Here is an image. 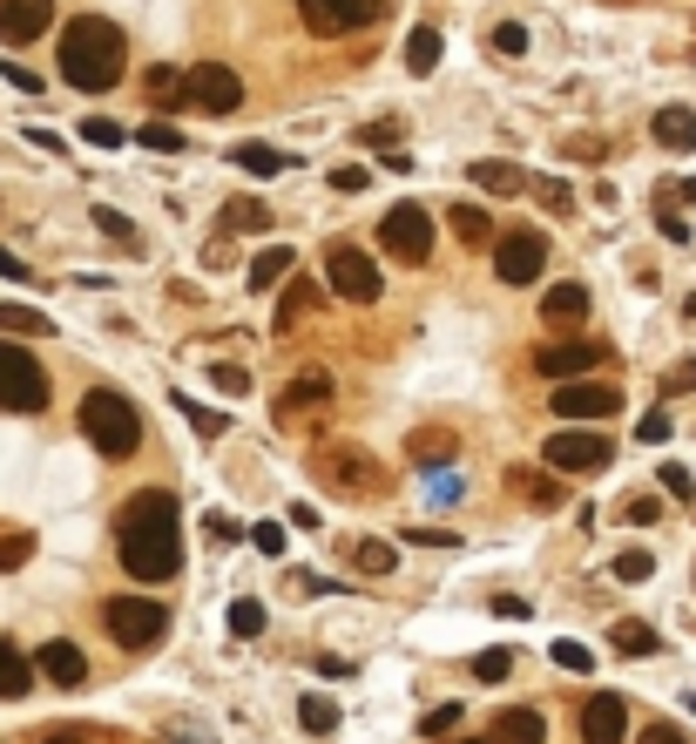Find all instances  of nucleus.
<instances>
[{"instance_id": "f257e3e1", "label": "nucleus", "mask_w": 696, "mask_h": 744, "mask_svg": "<svg viewBox=\"0 0 696 744\" xmlns=\"http://www.w3.org/2000/svg\"><path fill=\"white\" fill-rule=\"evenodd\" d=\"M115 548H123V569L136 582H170L183 569V528H176V494L142 488L123 522H115Z\"/></svg>"}, {"instance_id": "f03ea898", "label": "nucleus", "mask_w": 696, "mask_h": 744, "mask_svg": "<svg viewBox=\"0 0 696 744\" xmlns=\"http://www.w3.org/2000/svg\"><path fill=\"white\" fill-rule=\"evenodd\" d=\"M123 27L102 21V14H82V21H68L61 27V82L68 89H82V95H108L115 82H123Z\"/></svg>"}, {"instance_id": "7ed1b4c3", "label": "nucleus", "mask_w": 696, "mask_h": 744, "mask_svg": "<svg viewBox=\"0 0 696 744\" xmlns=\"http://www.w3.org/2000/svg\"><path fill=\"white\" fill-rule=\"evenodd\" d=\"M312 474L332 494H352V501H379L385 494V467H379V454H366V440H318Z\"/></svg>"}, {"instance_id": "20e7f679", "label": "nucleus", "mask_w": 696, "mask_h": 744, "mask_svg": "<svg viewBox=\"0 0 696 744\" xmlns=\"http://www.w3.org/2000/svg\"><path fill=\"white\" fill-rule=\"evenodd\" d=\"M82 434L95 440L102 460H129L136 440H142V413L123 400V393H108V386H95V393L82 400Z\"/></svg>"}, {"instance_id": "39448f33", "label": "nucleus", "mask_w": 696, "mask_h": 744, "mask_svg": "<svg viewBox=\"0 0 696 744\" xmlns=\"http://www.w3.org/2000/svg\"><path fill=\"white\" fill-rule=\"evenodd\" d=\"M48 407V373L34 352H21L14 339H0V413H42Z\"/></svg>"}, {"instance_id": "423d86ee", "label": "nucleus", "mask_w": 696, "mask_h": 744, "mask_svg": "<svg viewBox=\"0 0 696 744\" xmlns=\"http://www.w3.org/2000/svg\"><path fill=\"white\" fill-rule=\"evenodd\" d=\"M541 454H548V467H555V474H602V467L615 460V440L608 434H595V426H561V434H548V447H541Z\"/></svg>"}, {"instance_id": "0eeeda50", "label": "nucleus", "mask_w": 696, "mask_h": 744, "mask_svg": "<svg viewBox=\"0 0 696 744\" xmlns=\"http://www.w3.org/2000/svg\"><path fill=\"white\" fill-rule=\"evenodd\" d=\"M379 244L393 251L399 264H427L433 257V210L427 204H393L379 224Z\"/></svg>"}, {"instance_id": "6e6552de", "label": "nucleus", "mask_w": 696, "mask_h": 744, "mask_svg": "<svg viewBox=\"0 0 696 744\" xmlns=\"http://www.w3.org/2000/svg\"><path fill=\"white\" fill-rule=\"evenodd\" d=\"M325 278H332V291L345 298V305H372L379 291H385V278H379V264L359 251V244H325Z\"/></svg>"}, {"instance_id": "1a4fd4ad", "label": "nucleus", "mask_w": 696, "mask_h": 744, "mask_svg": "<svg viewBox=\"0 0 696 744\" xmlns=\"http://www.w3.org/2000/svg\"><path fill=\"white\" fill-rule=\"evenodd\" d=\"M548 407H555L561 420H575V426H602V420L623 413V393H615V386H595V379L582 373V379H555Z\"/></svg>"}, {"instance_id": "9d476101", "label": "nucleus", "mask_w": 696, "mask_h": 744, "mask_svg": "<svg viewBox=\"0 0 696 744\" xmlns=\"http://www.w3.org/2000/svg\"><path fill=\"white\" fill-rule=\"evenodd\" d=\"M102 616H108V637L123 643V650H149V643L170 630V609L149 603V596H115Z\"/></svg>"}, {"instance_id": "9b49d317", "label": "nucleus", "mask_w": 696, "mask_h": 744, "mask_svg": "<svg viewBox=\"0 0 696 744\" xmlns=\"http://www.w3.org/2000/svg\"><path fill=\"white\" fill-rule=\"evenodd\" d=\"M385 14V0H298V21L318 34V42H338V34H359Z\"/></svg>"}, {"instance_id": "f8f14e48", "label": "nucleus", "mask_w": 696, "mask_h": 744, "mask_svg": "<svg viewBox=\"0 0 696 744\" xmlns=\"http://www.w3.org/2000/svg\"><path fill=\"white\" fill-rule=\"evenodd\" d=\"M183 89H189V102H197V108H210V115L244 108V75L230 68V61H197V68L183 75Z\"/></svg>"}, {"instance_id": "ddd939ff", "label": "nucleus", "mask_w": 696, "mask_h": 744, "mask_svg": "<svg viewBox=\"0 0 696 744\" xmlns=\"http://www.w3.org/2000/svg\"><path fill=\"white\" fill-rule=\"evenodd\" d=\"M541 264H548V238H541V230H508V238H494V271H500V285L541 278Z\"/></svg>"}, {"instance_id": "4468645a", "label": "nucleus", "mask_w": 696, "mask_h": 744, "mask_svg": "<svg viewBox=\"0 0 696 744\" xmlns=\"http://www.w3.org/2000/svg\"><path fill=\"white\" fill-rule=\"evenodd\" d=\"M595 366H602V345L595 339H548V345L534 352V373L541 379H582Z\"/></svg>"}, {"instance_id": "2eb2a0df", "label": "nucleus", "mask_w": 696, "mask_h": 744, "mask_svg": "<svg viewBox=\"0 0 696 744\" xmlns=\"http://www.w3.org/2000/svg\"><path fill=\"white\" fill-rule=\"evenodd\" d=\"M575 724H582V744H623L629 737V703L615 690H602V697L582 703V718H575Z\"/></svg>"}, {"instance_id": "dca6fc26", "label": "nucleus", "mask_w": 696, "mask_h": 744, "mask_svg": "<svg viewBox=\"0 0 696 744\" xmlns=\"http://www.w3.org/2000/svg\"><path fill=\"white\" fill-rule=\"evenodd\" d=\"M318 407H332V373H318V366L291 373L285 400H278V420H304V413H318Z\"/></svg>"}, {"instance_id": "f3484780", "label": "nucleus", "mask_w": 696, "mask_h": 744, "mask_svg": "<svg viewBox=\"0 0 696 744\" xmlns=\"http://www.w3.org/2000/svg\"><path fill=\"white\" fill-rule=\"evenodd\" d=\"M48 21H55V0H0V42H8V48L34 42Z\"/></svg>"}, {"instance_id": "a211bd4d", "label": "nucleus", "mask_w": 696, "mask_h": 744, "mask_svg": "<svg viewBox=\"0 0 696 744\" xmlns=\"http://www.w3.org/2000/svg\"><path fill=\"white\" fill-rule=\"evenodd\" d=\"M541 319L548 325H582L589 319V285H548L541 291Z\"/></svg>"}, {"instance_id": "6ab92c4d", "label": "nucleus", "mask_w": 696, "mask_h": 744, "mask_svg": "<svg viewBox=\"0 0 696 744\" xmlns=\"http://www.w3.org/2000/svg\"><path fill=\"white\" fill-rule=\"evenodd\" d=\"M42 677L61 684V690H74V684H89V656L74 650V643H48L42 650Z\"/></svg>"}, {"instance_id": "aec40b11", "label": "nucleus", "mask_w": 696, "mask_h": 744, "mask_svg": "<svg viewBox=\"0 0 696 744\" xmlns=\"http://www.w3.org/2000/svg\"><path fill=\"white\" fill-rule=\"evenodd\" d=\"M508 494L527 501V507H541V515H548V507H561V481H555V474H527V467H508Z\"/></svg>"}, {"instance_id": "412c9836", "label": "nucleus", "mask_w": 696, "mask_h": 744, "mask_svg": "<svg viewBox=\"0 0 696 744\" xmlns=\"http://www.w3.org/2000/svg\"><path fill=\"white\" fill-rule=\"evenodd\" d=\"M541 737H548V718L541 711H500L494 731H487V744H541Z\"/></svg>"}, {"instance_id": "4be33fe9", "label": "nucleus", "mask_w": 696, "mask_h": 744, "mask_svg": "<svg viewBox=\"0 0 696 744\" xmlns=\"http://www.w3.org/2000/svg\"><path fill=\"white\" fill-rule=\"evenodd\" d=\"M406 454H413V467H446L460 454V440L446 434V426H419V434L406 440Z\"/></svg>"}, {"instance_id": "5701e85b", "label": "nucleus", "mask_w": 696, "mask_h": 744, "mask_svg": "<svg viewBox=\"0 0 696 744\" xmlns=\"http://www.w3.org/2000/svg\"><path fill=\"white\" fill-rule=\"evenodd\" d=\"M446 224H453V238L467 244V251H480V244H494V217L480 210V204H453L446 210Z\"/></svg>"}, {"instance_id": "b1692460", "label": "nucleus", "mask_w": 696, "mask_h": 744, "mask_svg": "<svg viewBox=\"0 0 696 744\" xmlns=\"http://www.w3.org/2000/svg\"><path fill=\"white\" fill-rule=\"evenodd\" d=\"M291 264H298V251H291V244H264V251L251 257V278H244V285H251V291H270Z\"/></svg>"}, {"instance_id": "393cba45", "label": "nucleus", "mask_w": 696, "mask_h": 744, "mask_svg": "<svg viewBox=\"0 0 696 744\" xmlns=\"http://www.w3.org/2000/svg\"><path fill=\"white\" fill-rule=\"evenodd\" d=\"M474 183L487 190V197H521V190H527V176H521L514 163H500V156H487V163H474Z\"/></svg>"}, {"instance_id": "a878e982", "label": "nucleus", "mask_w": 696, "mask_h": 744, "mask_svg": "<svg viewBox=\"0 0 696 744\" xmlns=\"http://www.w3.org/2000/svg\"><path fill=\"white\" fill-rule=\"evenodd\" d=\"M352 569H359V575H393V569H399V548L379 541V535H359V541H352Z\"/></svg>"}, {"instance_id": "bb28decb", "label": "nucleus", "mask_w": 696, "mask_h": 744, "mask_svg": "<svg viewBox=\"0 0 696 744\" xmlns=\"http://www.w3.org/2000/svg\"><path fill=\"white\" fill-rule=\"evenodd\" d=\"M656 142L663 149H696V123H689V108H656Z\"/></svg>"}, {"instance_id": "cd10ccee", "label": "nucleus", "mask_w": 696, "mask_h": 744, "mask_svg": "<svg viewBox=\"0 0 696 744\" xmlns=\"http://www.w3.org/2000/svg\"><path fill=\"white\" fill-rule=\"evenodd\" d=\"M230 163L251 170V176H278V170H291V156H278L270 142H237V149H230Z\"/></svg>"}, {"instance_id": "c85d7f7f", "label": "nucleus", "mask_w": 696, "mask_h": 744, "mask_svg": "<svg viewBox=\"0 0 696 744\" xmlns=\"http://www.w3.org/2000/svg\"><path fill=\"white\" fill-rule=\"evenodd\" d=\"M27 690H34V663L14 643H0V697H27Z\"/></svg>"}, {"instance_id": "c756f323", "label": "nucleus", "mask_w": 696, "mask_h": 744, "mask_svg": "<svg viewBox=\"0 0 696 744\" xmlns=\"http://www.w3.org/2000/svg\"><path fill=\"white\" fill-rule=\"evenodd\" d=\"M312 305H318V285H312V278H298V285L278 298V319H270V332H291V325H298Z\"/></svg>"}, {"instance_id": "7c9ffc66", "label": "nucleus", "mask_w": 696, "mask_h": 744, "mask_svg": "<svg viewBox=\"0 0 696 744\" xmlns=\"http://www.w3.org/2000/svg\"><path fill=\"white\" fill-rule=\"evenodd\" d=\"M406 68L413 75H433L440 68V27H413L406 34Z\"/></svg>"}, {"instance_id": "2f4dec72", "label": "nucleus", "mask_w": 696, "mask_h": 744, "mask_svg": "<svg viewBox=\"0 0 696 744\" xmlns=\"http://www.w3.org/2000/svg\"><path fill=\"white\" fill-rule=\"evenodd\" d=\"M608 643L623 650V656H656V643H663V637H656L649 622H615V630H608Z\"/></svg>"}, {"instance_id": "473e14b6", "label": "nucleus", "mask_w": 696, "mask_h": 744, "mask_svg": "<svg viewBox=\"0 0 696 744\" xmlns=\"http://www.w3.org/2000/svg\"><path fill=\"white\" fill-rule=\"evenodd\" d=\"M223 230H270V210L257 197H230L223 204Z\"/></svg>"}, {"instance_id": "72a5a7b5", "label": "nucleus", "mask_w": 696, "mask_h": 744, "mask_svg": "<svg viewBox=\"0 0 696 744\" xmlns=\"http://www.w3.org/2000/svg\"><path fill=\"white\" fill-rule=\"evenodd\" d=\"M0 332H21V339H42V332H55L42 311H27V305H0Z\"/></svg>"}, {"instance_id": "f704fd0d", "label": "nucleus", "mask_w": 696, "mask_h": 744, "mask_svg": "<svg viewBox=\"0 0 696 744\" xmlns=\"http://www.w3.org/2000/svg\"><path fill=\"white\" fill-rule=\"evenodd\" d=\"M149 102H163V108L189 102V89H183V75H176V68H149Z\"/></svg>"}, {"instance_id": "c9c22d12", "label": "nucleus", "mask_w": 696, "mask_h": 744, "mask_svg": "<svg viewBox=\"0 0 696 744\" xmlns=\"http://www.w3.org/2000/svg\"><path fill=\"white\" fill-rule=\"evenodd\" d=\"M508 671H514V650H480L474 656V677L480 684H508Z\"/></svg>"}, {"instance_id": "e433bc0d", "label": "nucleus", "mask_w": 696, "mask_h": 744, "mask_svg": "<svg viewBox=\"0 0 696 744\" xmlns=\"http://www.w3.org/2000/svg\"><path fill=\"white\" fill-rule=\"evenodd\" d=\"M298 724H304V731H332V724H338V703H332V697H304V703H298Z\"/></svg>"}, {"instance_id": "4c0bfd02", "label": "nucleus", "mask_w": 696, "mask_h": 744, "mask_svg": "<svg viewBox=\"0 0 696 744\" xmlns=\"http://www.w3.org/2000/svg\"><path fill=\"white\" fill-rule=\"evenodd\" d=\"M534 197H541V204H548L555 217H568V210H575V190H568L561 176H534Z\"/></svg>"}, {"instance_id": "58836bf2", "label": "nucleus", "mask_w": 696, "mask_h": 744, "mask_svg": "<svg viewBox=\"0 0 696 744\" xmlns=\"http://www.w3.org/2000/svg\"><path fill=\"white\" fill-rule=\"evenodd\" d=\"M142 149L176 156V149H183V129H176V123H142Z\"/></svg>"}, {"instance_id": "ea45409f", "label": "nucleus", "mask_w": 696, "mask_h": 744, "mask_svg": "<svg viewBox=\"0 0 696 744\" xmlns=\"http://www.w3.org/2000/svg\"><path fill=\"white\" fill-rule=\"evenodd\" d=\"M615 575H623V582H649L656 556H649V548H629V556H615Z\"/></svg>"}, {"instance_id": "a19ab883", "label": "nucleus", "mask_w": 696, "mask_h": 744, "mask_svg": "<svg viewBox=\"0 0 696 744\" xmlns=\"http://www.w3.org/2000/svg\"><path fill=\"white\" fill-rule=\"evenodd\" d=\"M264 630V603H230V637H257Z\"/></svg>"}, {"instance_id": "79ce46f5", "label": "nucleus", "mask_w": 696, "mask_h": 744, "mask_svg": "<svg viewBox=\"0 0 696 744\" xmlns=\"http://www.w3.org/2000/svg\"><path fill=\"white\" fill-rule=\"evenodd\" d=\"M548 656L561 663V671H595V656H589V643H575V637H561V643H555Z\"/></svg>"}, {"instance_id": "37998d69", "label": "nucleus", "mask_w": 696, "mask_h": 744, "mask_svg": "<svg viewBox=\"0 0 696 744\" xmlns=\"http://www.w3.org/2000/svg\"><path fill=\"white\" fill-rule=\"evenodd\" d=\"M176 407H183V420H189V426H197V434H210V440H217V434H223V426H230L223 413H210V407H197V400H176Z\"/></svg>"}, {"instance_id": "c03bdc74", "label": "nucleus", "mask_w": 696, "mask_h": 744, "mask_svg": "<svg viewBox=\"0 0 696 744\" xmlns=\"http://www.w3.org/2000/svg\"><path fill=\"white\" fill-rule=\"evenodd\" d=\"M656 481H663V488H670L676 501H689V494H696V474H689L683 460H663V474H656Z\"/></svg>"}, {"instance_id": "a18cd8bd", "label": "nucleus", "mask_w": 696, "mask_h": 744, "mask_svg": "<svg viewBox=\"0 0 696 744\" xmlns=\"http://www.w3.org/2000/svg\"><path fill=\"white\" fill-rule=\"evenodd\" d=\"M494 48H500V55H527V27H521V21H500V27H494Z\"/></svg>"}, {"instance_id": "49530a36", "label": "nucleus", "mask_w": 696, "mask_h": 744, "mask_svg": "<svg viewBox=\"0 0 696 744\" xmlns=\"http://www.w3.org/2000/svg\"><path fill=\"white\" fill-rule=\"evenodd\" d=\"M656 515H663V507H656L649 494H629V501H623V522H629V528H649Z\"/></svg>"}, {"instance_id": "de8ad7c7", "label": "nucleus", "mask_w": 696, "mask_h": 744, "mask_svg": "<svg viewBox=\"0 0 696 744\" xmlns=\"http://www.w3.org/2000/svg\"><path fill=\"white\" fill-rule=\"evenodd\" d=\"M82 142H95V149H123V129H115V123H95V115H89V123H82Z\"/></svg>"}, {"instance_id": "09e8293b", "label": "nucleus", "mask_w": 696, "mask_h": 744, "mask_svg": "<svg viewBox=\"0 0 696 744\" xmlns=\"http://www.w3.org/2000/svg\"><path fill=\"white\" fill-rule=\"evenodd\" d=\"M251 541H257V556H285V528H278V522H257Z\"/></svg>"}, {"instance_id": "8fccbe9b", "label": "nucleus", "mask_w": 696, "mask_h": 744, "mask_svg": "<svg viewBox=\"0 0 696 744\" xmlns=\"http://www.w3.org/2000/svg\"><path fill=\"white\" fill-rule=\"evenodd\" d=\"M95 224L108 230V238H115V244H129V238H136V230H129V217H123V210H108V204L95 210Z\"/></svg>"}, {"instance_id": "3c124183", "label": "nucleus", "mask_w": 696, "mask_h": 744, "mask_svg": "<svg viewBox=\"0 0 696 744\" xmlns=\"http://www.w3.org/2000/svg\"><path fill=\"white\" fill-rule=\"evenodd\" d=\"M27 548H34L27 535H0V569H21V562H27Z\"/></svg>"}, {"instance_id": "603ef678", "label": "nucleus", "mask_w": 696, "mask_h": 744, "mask_svg": "<svg viewBox=\"0 0 696 744\" xmlns=\"http://www.w3.org/2000/svg\"><path fill=\"white\" fill-rule=\"evenodd\" d=\"M359 142H366V149H399V123H372Z\"/></svg>"}, {"instance_id": "864d4df0", "label": "nucleus", "mask_w": 696, "mask_h": 744, "mask_svg": "<svg viewBox=\"0 0 696 744\" xmlns=\"http://www.w3.org/2000/svg\"><path fill=\"white\" fill-rule=\"evenodd\" d=\"M453 724H460V703H440V711H427V724H419V731L440 737V731H453Z\"/></svg>"}, {"instance_id": "5fc2aeb1", "label": "nucleus", "mask_w": 696, "mask_h": 744, "mask_svg": "<svg viewBox=\"0 0 696 744\" xmlns=\"http://www.w3.org/2000/svg\"><path fill=\"white\" fill-rule=\"evenodd\" d=\"M217 386L223 393H251V373L244 366H217Z\"/></svg>"}, {"instance_id": "6e6d98bb", "label": "nucleus", "mask_w": 696, "mask_h": 744, "mask_svg": "<svg viewBox=\"0 0 696 744\" xmlns=\"http://www.w3.org/2000/svg\"><path fill=\"white\" fill-rule=\"evenodd\" d=\"M366 176L372 170H332V190H338V197H352V190H366Z\"/></svg>"}, {"instance_id": "4d7b16f0", "label": "nucleus", "mask_w": 696, "mask_h": 744, "mask_svg": "<svg viewBox=\"0 0 696 744\" xmlns=\"http://www.w3.org/2000/svg\"><path fill=\"white\" fill-rule=\"evenodd\" d=\"M663 393H696V359H683V366L670 373V386H663Z\"/></svg>"}, {"instance_id": "13d9d810", "label": "nucleus", "mask_w": 696, "mask_h": 744, "mask_svg": "<svg viewBox=\"0 0 696 744\" xmlns=\"http://www.w3.org/2000/svg\"><path fill=\"white\" fill-rule=\"evenodd\" d=\"M642 440H670V413H663V407L642 413Z\"/></svg>"}, {"instance_id": "bf43d9fd", "label": "nucleus", "mask_w": 696, "mask_h": 744, "mask_svg": "<svg viewBox=\"0 0 696 744\" xmlns=\"http://www.w3.org/2000/svg\"><path fill=\"white\" fill-rule=\"evenodd\" d=\"M636 744H689V737H683V731H676V724H649V731H642V737H636Z\"/></svg>"}, {"instance_id": "052dcab7", "label": "nucleus", "mask_w": 696, "mask_h": 744, "mask_svg": "<svg viewBox=\"0 0 696 744\" xmlns=\"http://www.w3.org/2000/svg\"><path fill=\"white\" fill-rule=\"evenodd\" d=\"M8 82H14V89H27V95H34V89H42V75H34V68H21V61H8Z\"/></svg>"}, {"instance_id": "680f3d73", "label": "nucleus", "mask_w": 696, "mask_h": 744, "mask_svg": "<svg viewBox=\"0 0 696 744\" xmlns=\"http://www.w3.org/2000/svg\"><path fill=\"white\" fill-rule=\"evenodd\" d=\"M318 671H325V677H352L359 663H352V656H318Z\"/></svg>"}, {"instance_id": "e2e57ef3", "label": "nucleus", "mask_w": 696, "mask_h": 744, "mask_svg": "<svg viewBox=\"0 0 696 744\" xmlns=\"http://www.w3.org/2000/svg\"><path fill=\"white\" fill-rule=\"evenodd\" d=\"M406 541H419V548H453V535H440V528H413Z\"/></svg>"}, {"instance_id": "0e129e2a", "label": "nucleus", "mask_w": 696, "mask_h": 744, "mask_svg": "<svg viewBox=\"0 0 696 744\" xmlns=\"http://www.w3.org/2000/svg\"><path fill=\"white\" fill-rule=\"evenodd\" d=\"M0 278H27V264H21V257H14L8 244H0Z\"/></svg>"}, {"instance_id": "69168bd1", "label": "nucleus", "mask_w": 696, "mask_h": 744, "mask_svg": "<svg viewBox=\"0 0 696 744\" xmlns=\"http://www.w3.org/2000/svg\"><path fill=\"white\" fill-rule=\"evenodd\" d=\"M48 744H95V737H89V731H55Z\"/></svg>"}, {"instance_id": "338daca9", "label": "nucleus", "mask_w": 696, "mask_h": 744, "mask_svg": "<svg viewBox=\"0 0 696 744\" xmlns=\"http://www.w3.org/2000/svg\"><path fill=\"white\" fill-rule=\"evenodd\" d=\"M467 744H487V737H467Z\"/></svg>"}, {"instance_id": "774afa93", "label": "nucleus", "mask_w": 696, "mask_h": 744, "mask_svg": "<svg viewBox=\"0 0 696 744\" xmlns=\"http://www.w3.org/2000/svg\"><path fill=\"white\" fill-rule=\"evenodd\" d=\"M689 711H696V703H689Z\"/></svg>"}]
</instances>
